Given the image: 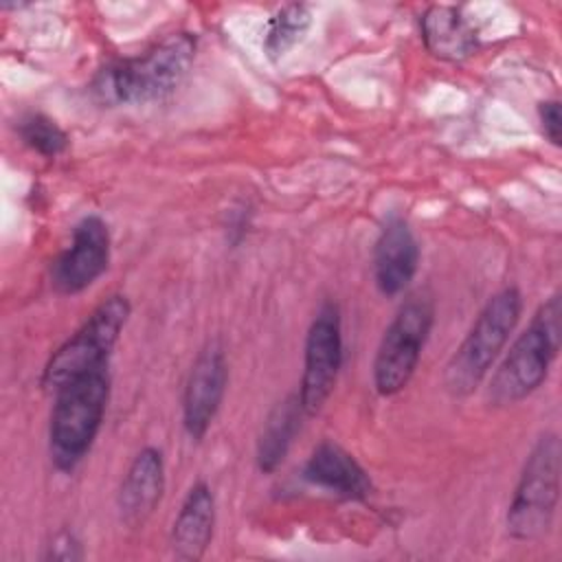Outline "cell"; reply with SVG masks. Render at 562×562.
Listing matches in <instances>:
<instances>
[{
    "label": "cell",
    "instance_id": "10",
    "mask_svg": "<svg viewBox=\"0 0 562 562\" xmlns=\"http://www.w3.org/2000/svg\"><path fill=\"white\" fill-rule=\"evenodd\" d=\"M228 384L226 351L220 340H209L195 356L182 391V426L193 441L209 432Z\"/></svg>",
    "mask_w": 562,
    "mask_h": 562
},
{
    "label": "cell",
    "instance_id": "11",
    "mask_svg": "<svg viewBox=\"0 0 562 562\" xmlns=\"http://www.w3.org/2000/svg\"><path fill=\"white\" fill-rule=\"evenodd\" d=\"M162 492H165L162 452L154 446H145L143 450L136 452V457L127 465L116 492V509H119L121 522L130 529L143 527L160 505Z\"/></svg>",
    "mask_w": 562,
    "mask_h": 562
},
{
    "label": "cell",
    "instance_id": "17",
    "mask_svg": "<svg viewBox=\"0 0 562 562\" xmlns=\"http://www.w3.org/2000/svg\"><path fill=\"white\" fill-rule=\"evenodd\" d=\"M312 11L307 4L290 2L279 7L263 29V53L270 61L288 55L310 31Z\"/></svg>",
    "mask_w": 562,
    "mask_h": 562
},
{
    "label": "cell",
    "instance_id": "7",
    "mask_svg": "<svg viewBox=\"0 0 562 562\" xmlns=\"http://www.w3.org/2000/svg\"><path fill=\"white\" fill-rule=\"evenodd\" d=\"M432 323L435 305L428 294H411L400 305L386 325L373 358V386L380 395H395L411 382Z\"/></svg>",
    "mask_w": 562,
    "mask_h": 562
},
{
    "label": "cell",
    "instance_id": "2",
    "mask_svg": "<svg viewBox=\"0 0 562 562\" xmlns=\"http://www.w3.org/2000/svg\"><path fill=\"white\" fill-rule=\"evenodd\" d=\"M562 345V299H547L520 331L487 382L492 406H512L531 395L549 375Z\"/></svg>",
    "mask_w": 562,
    "mask_h": 562
},
{
    "label": "cell",
    "instance_id": "14",
    "mask_svg": "<svg viewBox=\"0 0 562 562\" xmlns=\"http://www.w3.org/2000/svg\"><path fill=\"white\" fill-rule=\"evenodd\" d=\"M215 529V496L209 483L195 481L182 498V505L173 518L169 544L180 560H200Z\"/></svg>",
    "mask_w": 562,
    "mask_h": 562
},
{
    "label": "cell",
    "instance_id": "8",
    "mask_svg": "<svg viewBox=\"0 0 562 562\" xmlns=\"http://www.w3.org/2000/svg\"><path fill=\"white\" fill-rule=\"evenodd\" d=\"M342 364V318L336 301H323L307 327L299 402L305 415H316L334 391Z\"/></svg>",
    "mask_w": 562,
    "mask_h": 562
},
{
    "label": "cell",
    "instance_id": "5",
    "mask_svg": "<svg viewBox=\"0 0 562 562\" xmlns=\"http://www.w3.org/2000/svg\"><path fill=\"white\" fill-rule=\"evenodd\" d=\"M132 307L125 294H110L103 299L75 334L53 351L42 371V386L46 391H57L75 378L108 367Z\"/></svg>",
    "mask_w": 562,
    "mask_h": 562
},
{
    "label": "cell",
    "instance_id": "18",
    "mask_svg": "<svg viewBox=\"0 0 562 562\" xmlns=\"http://www.w3.org/2000/svg\"><path fill=\"white\" fill-rule=\"evenodd\" d=\"M18 136L26 147L44 158H55L68 149V134L42 112L22 116L18 123Z\"/></svg>",
    "mask_w": 562,
    "mask_h": 562
},
{
    "label": "cell",
    "instance_id": "13",
    "mask_svg": "<svg viewBox=\"0 0 562 562\" xmlns=\"http://www.w3.org/2000/svg\"><path fill=\"white\" fill-rule=\"evenodd\" d=\"M303 479L342 501H364L373 492L371 476L342 446L321 441L303 465Z\"/></svg>",
    "mask_w": 562,
    "mask_h": 562
},
{
    "label": "cell",
    "instance_id": "20",
    "mask_svg": "<svg viewBox=\"0 0 562 562\" xmlns=\"http://www.w3.org/2000/svg\"><path fill=\"white\" fill-rule=\"evenodd\" d=\"M83 558L81 551V542L72 531H59L53 536L50 544H46V553L44 560H64V562H72Z\"/></svg>",
    "mask_w": 562,
    "mask_h": 562
},
{
    "label": "cell",
    "instance_id": "1",
    "mask_svg": "<svg viewBox=\"0 0 562 562\" xmlns=\"http://www.w3.org/2000/svg\"><path fill=\"white\" fill-rule=\"evenodd\" d=\"M195 59V35L171 33L143 55L105 64L92 79V97L108 108L143 105L171 94Z\"/></svg>",
    "mask_w": 562,
    "mask_h": 562
},
{
    "label": "cell",
    "instance_id": "9",
    "mask_svg": "<svg viewBox=\"0 0 562 562\" xmlns=\"http://www.w3.org/2000/svg\"><path fill=\"white\" fill-rule=\"evenodd\" d=\"M110 231L99 215L81 217L70 244L50 263V285L57 294L72 296L88 290L110 263Z\"/></svg>",
    "mask_w": 562,
    "mask_h": 562
},
{
    "label": "cell",
    "instance_id": "6",
    "mask_svg": "<svg viewBox=\"0 0 562 562\" xmlns=\"http://www.w3.org/2000/svg\"><path fill=\"white\" fill-rule=\"evenodd\" d=\"M560 439L544 432L527 454L507 507L505 525L514 540H538L551 529L560 501Z\"/></svg>",
    "mask_w": 562,
    "mask_h": 562
},
{
    "label": "cell",
    "instance_id": "3",
    "mask_svg": "<svg viewBox=\"0 0 562 562\" xmlns=\"http://www.w3.org/2000/svg\"><path fill=\"white\" fill-rule=\"evenodd\" d=\"M48 424V454L59 472H72L90 452L110 400L108 367L59 386Z\"/></svg>",
    "mask_w": 562,
    "mask_h": 562
},
{
    "label": "cell",
    "instance_id": "15",
    "mask_svg": "<svg viewBox=\"0 0 562 562\" xmlns=\"http://www.w3.org/2000/svg\"><path fill=\"white\" fill-rule=\"evenodd\" d=\"M419 29L426 50L441 61L457 64L479 50V33L459 7H428L419 20Z\"/></svg>",
    "mask_w": 562,
    "mask_h": 562
},
{
    "label": "cell",
    "instance_id": "4",
    "mask_svg": "<svg viewBox=\"0 0 562 562\" xmlns=\"http://www.w3.org/2000/svg\"><path fill=\"white\" fill-rule=\"evenodd\" d=\"M520 312L522 294L516 285H507L487 299L443 369V386L448 393L465 397L487 378L503 347L509 342Z\"/></svg>",
    "mask_w": 562,
    "mask_h": 562
},
{
    "label": "cell",
    "instance_id": "16",
    "mask_svg": "<svg viewBox=\"0 0 562 562\" xmlns=\"http://www.w3.org/2000/svg\"><path fill=\"white\" fill-rule=\"evenodd\" d=\"M303 417L305 411L296 393H290L270 408L257 437V468L263 474L277 472L279 465L285 461L290 446L301 430Z\"/></svg>",
    "mask_w": 562,
    "mask_h": 562
},
{
    "label": "cell",
    "instance_id": "12",
    "mask_svg": "<svg viewBox=\"0 0 562 562\" xmlns=\"http://www.w3.org/2000/svg\"><path fill=\"white\" fill-rule=\"evenodd\" d=\"M419 266V246L411 224L391 215L378 233L373 246V281L384 296L402 294Z\"/></svg>",
    "mask_w": 562,
    "mask_h": 562
},
{
    "label": "cell",
    "instance_id": "19",
    "mask_svg": "<svg viewBox=\"0 0 562 562\" xmlns=\"http://www.w3.org/2000/svg\"><path fill=\"white\" fill-rule=\"evenodd\" d=\"M538 119H540V127L542 134L547 136V140L551 145H560L562 138V108L558 99H547L542 103H538Z\"/></svg>",
    "mask_w": 562,
    "mask_h": 562
}]
</instances>
